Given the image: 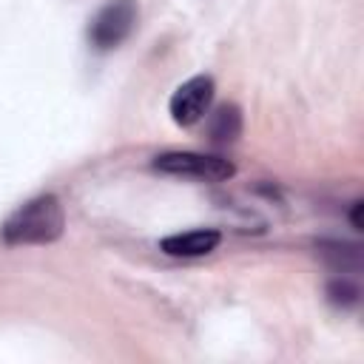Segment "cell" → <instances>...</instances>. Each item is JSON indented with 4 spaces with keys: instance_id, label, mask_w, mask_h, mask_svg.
Wrapping results in <instances>:
<instances>
[{
    "instance_id": "52a82bcc",
    "label": "cell",
    "mask_w": 364,
    "mask_h": 364,
    "mask_svg": "<svg viewBox=\"0 0 364 364\" xmlns=\"http://www.w3.org/2000/svg\"><path fill=\"white\" fill-rule=\"evenodd\" d=\"M327 296H330V301L338 304V307H353V304L358 301V287H355L353 282H347V279H333V282L327 284Z\"/></svg>"
},
{
    "instance_id": "ba28073f",
    "label": "cell",
    "mask_w": 364,
    "mask_h": 364,
    "mask_svg": "<svg viewBox=\"0 0 364 364\" xmlns=\"http://www.w3.org/2000/svg\"><path fill=\"white\" fill-rule=\"evenodd\" d=\"M361 202H353V213H350V219H353V228L355 230H361Z\"/></svg>"
},
{
    "instance_id": "3957f363",
    "label": "cell",
    "mask_w": 364,
    "mask_h": 364,
    "mask_svg": "<svg viewBox=\"0 0 364 364\" xmlns=\"http://www.w3.org/2000/svg\"><path fill=\"white\" fill-rule=\"evenodd\" d=\"M154 168L171 176L182 179H199V182H225L236 173L233 162L213 154H196V151H168L154 159Z\"/></svg>"
},
{
    "instance_id": "6da1fadb",
    "label": "cell",
    "mask_w": 364,
    "mask_h": 364,
    "mask_svg": "<svg viewBox=\"0 0 364 364\" xmlns=\"http://www.w3.org/2000/svg\"><path fill=\"white\" fill-rule=\"evenodd\" d=\"M65 230V210L54 193H40L20 205L0 228L6 245H51Z\"/></svg>"
},
{
    "instance_id": "7a4b0ae2",
    "label": "cell",
    "mask_w": 364,
    "mask_h": 364,
    "mask_svg": "<svg viewBox=\"0 0 364 364\" xmlns=\"http://www.w3.org/2000/svg\"><path fill=\"white\" fill-rule=\"evenodd\" d=\"M139 17V6L136 0H108L105 6L97 9V14L88 23V43L97 51H111L117 46H122Z\"/></svg>"
},
{
    "instance_id": "8992f818",
    "label": "cell",
    "mask_w": 364,
    "mask_h": 364,
    "mask_svg": "<svg viewBox=\"0 0 364 364\" xmlns=\"http://www.w3.org/2000/svg\"><path fill=\"white\" fill-rule=\"evenodd\" d=\"M210 139L213 142H233L242 134V111L239 105H219L210 117Z\"/></svg>"
},
{
    "instance_id": "5b68a950",
    "label": "cell",
    "mask_w": 364,
    "mask_h": 364,
    "mask_svg": "<svg viewBox=\"0 0 364 364\" xmlns=\"http://www.w3.org/2000/svg\"><path fill=\"white\" fill-rule=\"evenodd\" d=\"M222 242V233L213 230V228H199V230H185V233H173V236H165L159 242V247L168 253V256H185V259H193V256H208L210 250H216Z\"/></svg>"
},
{
    "instance_id": "277c9868",
    "label": "cell",
    "mask_w": 364,
    "mask_h": 364,
    "mask_svg": "<svg viewBox=\"0 0 364 364\" xmlns=\"http://www.w3.org/2000/svg\"><path fill=\"white\" fill-rule=\"evenodd\" d=\"M213 91H216V85H213V77H208V74H196V77L185 80L168 102L171 119L182 128L196 125L208 114V108L213 102Z\"/></svg>"
}]
</instances>
